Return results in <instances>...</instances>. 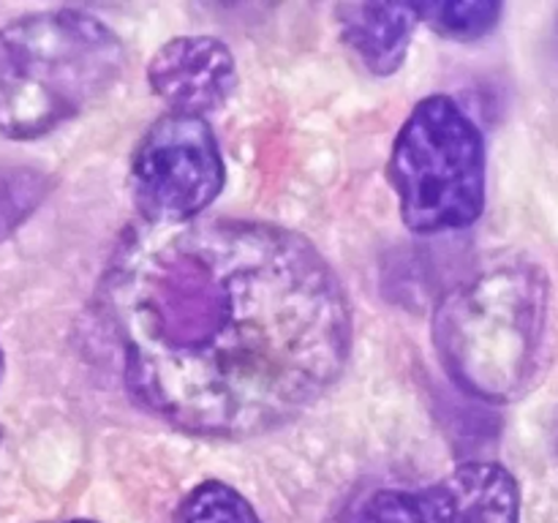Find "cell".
I'll list each match as a JSON object with an SVG mask.
<instances>
[{
    "mask_svg": "<svg viewBox=\"0 0 558 523\" xmlns=\"http://www.w3.org/2000/svg\"><path fill=\"white\" fill-rule=\"evenodd\" d=\"M98 308L131 398L202 439L281 428L341 379L352 352V311L325 256L248 218L131 227Z\"/></svg>",
    "mask_w": 558,
    "mask_h": 523,
    "instance_id": "1",
    "label": "cell"
},
{
    "mask_svg": "<svg viewBox=\"0 0 558 523\" xmlns=\"http://www.w3.org/2000/svg\"><path fill=\"white\" fill-rule=\"evenodd\" d=\"M125 47L112 27L76 9L36 11L0 27V136L52 134L118 82Z\"/></svg>",
    "mask_w": 558,
    "mask_h": 523,
    "instance_id": "2",
    "label": "cell"
},
{
    "mask_svg": "<svg viewBox=\"0 0 558 523\" xmlns=\"http://www.w3.org/2000/svg\"><path fill=\"white\" fill-rule=\"evenodd\" d=\"M548 311L539 270L505 265L452 289L434 314V343L447 374L483 401H512L537 365Z\"/></svg>",
    "mask_w": 558,
    "mask_h": 523,
    "instance_id": "3",
    "label": "cell"
},
{
    "mask_svg": "<svg viewBox=\"0 0 558 523\" xmlns=\"http://www.w3.org/2000/svg\"><path fill=\"white\" fill-rule=\"evenodd\" d=\"M390 183L412 232L466 229L485 210V142L450 96H428L409 112L392 145Z\"/></svg>",
    "mask_w": 558,
    "mask_h": 523,
    "instance_id": "4",
    "label": "cell"
},
{
    "mask_svg": "<svg viewBox=\"0 0 558 523\" xmlns=\"http://www.w3.org/2000/svg\"><path fill=\"white\" fill-rule=\"evenodd\" d=\"M227 183L221 147L205 118L167 112L142 134L129 169V188L145 223L196 221Z\"/></svg>",
    "mask_w": 558,
    "mask_h": 523,
    "instance_id": "5",
    "label": "cell"
},
{
    "mask_svg": "<svg viewBox=\"0 0 558 523\" xmlns=\"http://www.w3.org/2000/svg\"><path fill=\"white\" fill-rule=\"evenodd\" d=\"M521 488L494 461L461 463L423 488H385L363 499L352 523H518Z\"/></svg>",
    "mask_w": 558,
    "mask_h": 523,
    "instance_id": "6",
    "label": "cell"
},
{
    "mask_svg": "<svg viewBox=\"0 0 558 523\" xmlns=\"http://www.w3.org/2000/svg\"><path fill=\"white\" fill-rule=\"evenodd\" d=\"M147 85L169 112H216L238 90V63L221 38L178 36L147 63Z\"/></svg>",
    "mask_w": 558,
    "mask_h": 523,
    "instance_id": "7",
    "label": "cell"
},
{
    "mask_svg": "<svg viewBox=\"0 0 558 523\" xmlns=\"http://www.w3.org/2000/svg\"><path fill=\"white\" fill-rule=\"evenodd\" d=\"M336 16L343 44L376 76L401 69L420 25L417 3H343Z\"/></svg>",
    "mask_w": 558,
    "mask_h": 523,
    "instance_id": "8",
    "label": "cell"
},
{
    "mask_svg": "<svg viewBox=\"0 0 558 523\" xmlns=\"http://www.w3.org/2000/svg\"><path fill=\"white\" fill-rule=\"evenodd\" d=\"M169 523H265L248 499L221 479H205L172 512Z\"/></svg>",
    "mask_w": 558,
    "mask_h": 523,
    "instance_id": "9",
    "label": "cell"
},
{
    "mask_svg": "<svg viewBox=\"0 0 558 523\" xmlns=\"http://www.w3.org/2000/svg\"><path fill=\"white\" fill-rule=\"evenodd\" d=\"M52 180L25 163H0V243L11 238L47 199Z\"/></svg>",
    "mask_w": 558,
    "mask_h": 523,
    "instance_id": "10",
    "label": "cell"
},
{
    "mask_svg": "<svg viewBox=\"0 0 558 523\" xmlns=\"http://www.w3.org/2000/svg\"><path fill=\"white\" fill-rule=\"evenodd\" d=\"M420 22L434 27L439 36L456 41H474L488 36L501 16V3L494 0H441V3H417Z\"/></svg>",
    "mask_w": 558,
    "mask_h": 523,
    "instance_id": "11",
    "label": "cell"
},
{
    "mask_svg": "<svg viewBox=\"0 0 558 523\" xmlns=\"http://www.w3.org/2000/svg\"><path fill=\"white\" fill-rule=\"evenodd\" d=\"M44 523H96V521H87V518H69V521H44Z\"/></svg>",
    "mask_w": 558,
    "mask_h": 523,
    "instance_id": "12",
    "label": "cell"
},
{
    "mask_svg": "<svg viewBox=\"0 0 558 523\" xmlns=\"http://www.w3.org/2000/svg\"><path fill=\"white\" fill-rule=\"evenodd\" d=\"M3 374H5V357H3V349H0V381H3Z\"/></svg>",
    "mask_w": 558,
    "mask_h": 523,
    "instance_id": "13",
    "label": "cell"
}]
</instances>
